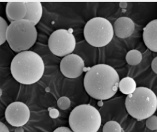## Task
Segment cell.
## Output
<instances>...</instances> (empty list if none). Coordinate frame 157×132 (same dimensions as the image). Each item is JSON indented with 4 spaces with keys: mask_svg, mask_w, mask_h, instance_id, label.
I'll return each mask as SVG.
<instances>
[{
    "mask_svg": "<svg viewBox=\"0 0 157 132\" xmlns=\"http://www.w3.org/2000/svg\"><path fill=\"white\" fill-rule=\"evenodd\" d=\"M119 81V74L112 66L98 64L88 70L84 85L90 96L98 100H106L116 94Z\"/></svg>",
    "mask_w": 157,
    "mask_h": 132,
    "instance_id": "obj_1",
    "label": "cell"
},
{
    "mask_svg": "<svg viewBox=\"0 0 157 132\" xmlns=\"http://www.w3.org/2000/svg\"><path fill=\"white\" fill-rule=\"evenodd\" d=\"M13 78L23 85H32L42 77L44 65L42 58L33 51H27L17 54L11 63Z\"/></svg>",
    "mask_w": 157,
    "mask_h": 132,
    "instance_id": "obj_2",
    "label": "cell"
},
{
    "mask_svg": "<svg viewBox=\"0 0 157 132\" xmlns=\"http://www.w3.org/2000/svg\"><path fill=\"white\" fill-rule=\"evenodd\" d=\"M125 106L133 118L138 120L147 119L157 111V96L149 88L138 87L126 97Z\"/></svg>",
    "mask_w": 157,
    "mask_h": 132,
    "instance_id": "obj_3",
    "label": "cell"
},
{
    "mask_svg": "<svg viewBox=\"0 0 157 132\" xmlns=\"http://www.w3.org/2000/svg\"><path fill=\"white\" fill-rule=\"evenodd\" d=\"M37 37L35 26L25 19L11 23L7 30L6 38L9 46L18 53L30 49L35 44Z\"/></svg>",
    "mask_w": 157,
    "mask_h": 132,
    "instance_id": "obj_4",
    "label": "cell"
},
{
    "mask_svg": "<svg viewBox=\"0 0 157 132\" xmlns=\"http://www.w3.org/2000/svg\"><path fill=\"white\" fill-rule=\"evenodd\" d=\"M101 124L100 113L90 104L78 106L70 113L69 124L73 132H97Z\"/></svg>",
    "mask_w": 157,
    "mask_h": 132,
    "instance_id": "obj_5",
    "label": "cell"
},
{
    "mask_svg": "<svg viewBox=\"0 0 157 132\" xmlns=\"http://www.w3.org/2000/svg\"><path fill=\"white\" fill-rule=\"evenodd\" d=\"M84 36L88 43L92 46L104 47L113 39V26L105 18H93L85 25Z\"/></svg>",
    "mask_w": 157,
    "mask_h": 132,
    "instance_id": "obj_6",
    "label": "cell"
},
{
    "mask_svg": "<svg viewBox=\"0 0 157 132\" xmlns=\"http://www.w3.org/2000/svg\"><path fill=\"white\" fill-rule=\"evenodd\" d=\"M51 52L58 57L71 54L76 47L75 37L70 30L59 29L53 32L48 40Z\"/></svg>",
    "mask_w": 157,
    "mask_h": 132,
    "instance_id": "obj_7",
    "label": "cell"
},
{
    "mask_svg": "<svg viewBox=\"0 0 157 132\" xmlns=\"http://www.w3.org/2000/svg\"><path fill=\"white\" fill-rule=\"evenodd\" d=\"M5 116L7 122L14 127H21L28 122L30 111L28 106L20 101L11 103L6 110Z\"/></svg>",
    "mask_w": 157,
    "mask_h": 132,
    "instance_id": "obj_8",
    "label": "cell"
},
{
    "mask_svg": "<svg viewBox=\"0 0 157 132\" xmlns=\"http://www.w3.org/2000/svg\"><path fill=\"white\" fill-rule=\"evenodd\" d=\"M84 60L78 55L71 53L65 56L60 63V70L67 78L74 79L80 77L84 70Z\"/></svg>",
    "mask_w": 157,
    "mask_h": 132,
    "instance_id": "obj_9",
    "label": "cell"
},
{
    "mask_svg": "<svg viewBox=\"0 0 157 132\" xmlns=\"http://www.w3.org/2000/svg\"><path fill=\"white\" fill-rule=\"evenodd\" d=\"M114 33L121 39L131 36L135 30V23L129 17H122L117 18L113 25Z\"/></svg>",
    "mask_w": 157,
    "mask_h": 132,
    "instance_id": "obj_10",
    "label": "cell"
},
{
    "mask_svg": "<svg viewBox=\"0 0 157 132\" xmlns=\"http://www.w3.org/2000/svg\"><path fill=\"white\" fill-rule=\"evenodd\" d=\"M143 40L149 50L157 52V19L151 21L145 27Z\"/></svg>",
    "mask_w": 157,
    "mask_h": 132,
    "instance_id": "obj_11",
    "label": "cell"
},
{
    "mask_svg": "<svg viewBox=\"0 0 157 132\" xmlns=\"http://www.w3.org/2000/svg\"><path fill=\"white\" fill-rule=\"evenodd\" d=\"M6 12L7 17L11 23L24 19L27 14L25 1L7 2Z\"/></svg>",
    "mask_w": 157,
    "mask_h": 132,
    "instance_id": "obj_12",
    "label": "cell"
},
{
    "mask_svg": "<svg viewBox=\"0 0 157 132\" xmlns=\"http://www.w3.org/2000/svg\"><path fill=\"white\" fill-rule=\"evenodd\" d=\"M27 14L25 20L30 21L36 26L40 21L43 14L42 4L39 1H25Z\"/></svg>",
    "mask_w": 157,
    "mask_h": 132,
    "instance_id": "obj_13",
    "label": "cell"
},
{
    "mask_svg": "<svg viewBox=\"0 0 157 132\" xmlns=\"http://www.w3.org/2000/svg\"><path fill=\"white\" fill-rule=\"evenodd\" d=\"M119 88L123 94L129 95L132 94L136 88L135 81L131 77H124L119 81Z\"/></svg>",
    "mask_w": 157,
    "mask_h": 132,
    "instance_id": "obj_14",
    "label": "cell"
},
{
    "mask_svg": "<svg viewBox=\"0 0 157 132\" xmlns=\"http://www.w3.org/2000/svg\"><path fill=\"white\" fill-rule=\"evenodd\" d=\"M142 60V55L139 51L133 49L129 51L126 56V61L127 63L132 65L135 66L140 64Z\"/></svg>",
    "mask_w": 157,
    "mask_h": 132,
    "instance_id": "obj_15",
    "label": "cell"
},
{
    "mask_svg": "<svg viewBox=\"0 0 157 132\" xmlns=\"http://www.w3.org/2000/svg\"><path fill=\"white\" fill-rule=\"evenodd\" d=\"M103 132H123L120 124L116 121H109L103 127Z\"/></svg>",
    "mask_w": 157,
    "mask_h": 132,
    "instance_id": "obj_16",
    "label": "cell"
},
{
    "mask_svg": "<svg viewBox=\"0 0 157 132\" xmlns=\"http://www.w3.org/2000/svg\"><path fill=\"white\" fill-rule=\"evenodd\" d=\"M9 25L4 18L0 16V46L7 41L6 34Z\"/></svg>",
    "mask_w": 157,
    "mask_h": 132,
    "instance_id": "obj_17",
    "label": "cell"
},
{
    "mask_svg": "<svg viewBox=\"0 0 157 132\" xmlns=\"http://www.w3.org/2000/svg\"><path fill=\"white\" fill-rule=\"evenodd\" d=\"M58 107L62 110H67L71 106V100L69 98L67 97H61L59 98L57 101Z\"/></svg>",
    "mask_w": 157,
    "mask_h": 132,
    "instance_id": "obj_18",
    "label": "cell"
},
{
    "mask_svg": "<svg viewBox=\"0 0 157 132\" xmlns=\"http://www.w3.org/2000/svg\"><path fill=\"white\" fill-rule=\"evenodd\" d=\"M146 126L151 130H157V116L152 115L148 118L146 120Z\"/></svg>",
    "mask_w": 157,
    "mask_h": 132,
    "instance_id": "obj_19",
    "label": "cell"
},
{
    "mask_svg": "<svg viewBox=\"0 0 157 132\" xmlns=\"http://www.w3.org/2000/svg\"><path fill=\"white\" fill-rule=\"evenodd\" d=\"M48 110L49 113V116L52 119H57L59 117V112L57 109L55 108H49Z\"/></svg>",
    "mask_w": 157,
    "mask_h": 132,
    "instance_id": "obj_20",
    "label": "cell"
},
{
    "mask_svg": "<svg viewBox=\"0 0 157 132\" xmlns=\"http://www.w3.org/2000/svg\"><path fill=\"white\" fill-rule=\"evenodd\" d=\"M53 132H73L72 130L67 127H59L56 129Z\"/></svg>",
    "mask_w": 157,
    "mask_h": 132,
    "instance_id": "obj_21",
    "label": "cell"
},
{
    "mask_svg": "<svg viewBox=\"0 0 157 132\" xmlns=\"http://www.w3.org/2000/svg\"><path fill=\"white\" fill-rule=\"evenodd\" d=\"M151 68L152 70L157 74V57L153 59L151 63Z\"/></svg>",
    "mask_w": 157,
    "mask_h": 132,
    "instance_id": "obj_22",
    "label": "cell"
},
{
    "mask_svg": "<svg viewBox=\"0 0 157 132\" xmlns=\"http://www.w3.org/2000/svg\"><path fill=\"white\" fill-rule=\"evenodd\" d=\"M0 132H10L8 127L2 122H0Z\"/></svg>",
    "mask_w": 157,
    "mask_h": 132,
    "instance_id": "obj_23",
    "label": "cell"
},
{
    "mask_svg": "<svg viewBox=\"0 0 157 132\" xmlns=\"http://www.w3.org/2000/svg\"><path fill=\"white\" fill-rule=\"evenodd\" d=\"M119 6L121 9H126L128 6V3L126 2H121L119 3Z\"/></svg>",
    "mask_w": 157,
    "mask_h": 132,
    "instance_id": "obj_24",
    "label": "cell"
},
{
    "mask_svg": "<svg viewBox=\"0 0 157 132\" xmlns=\"http://www.w3.org/2000/svg\"><path fill=\"white\" fill-rule=\"evenodd\" d=\"M14 132H24V130H23V129L22 127H18L15 129Z\"/></svg>",
    "mask_w": 157,
    "mask_h": 132,
    "instance_id": "obj_25",
    "label": "cell"
},
{
    "mask_svg": "<svg viewBox=\"0 0 157 132\" xmlns=\"http://www.w3.org/2000/svg\"><path fill=\"white\" fill-rule=\"evenodd\" d=\"M2 89L0 88V97L2 96Z\"/></svg>",
    "mask_w": 157,
    "mask_h": 132,
    "instance_id": "obj_26",
    "label": "cell"
},
{
    "mask_svg": "<svg viewBox=\"0 0 157 132\" xmlns=\"http://www.w3.org/2000/svg\"><path fill=\"white\" fill-rule=\"evenodd\" d=\"M157 132V130H154V132Z\"/></svg>",
    "mask_w": 157,
    "mask_h": 132,
    "instance_id": "obj_27",
    "label": "cell"
}]
</instances>
